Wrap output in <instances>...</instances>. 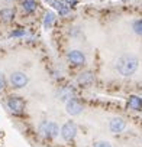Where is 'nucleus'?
<instances>
[{
    "label": "nucleus",
    "mask_w": 142,
    "mask_h": 147,
    "mask_svg": "<svg viewBox=\"0 0 142 147\" xmlns=\"http://www.w3.org/2000/svg\"><path fill=\"white\" fill-rule=\"evenodd\" d=\"M12 38H23V36H26V30H15V32H12V35H10Z\"/></svg>",
    "instance_id": "f3484780"
},
{
    "label": "nucleus",
    "mask_w": 142,
    "mask_h": 147,
    "mask_svg": "<svg viewBox=\"0 0 142 147\" xmlns=\"http://www.w3.org/2000/svg\"><path fill=\"white\" fill-rule=\"evenodd\" d=\"M125 2H130V0H125Z\"/></svg>",
    "instance_id": "4be33fe9"
},
{
    "label": "nucleus",
    "mask_w": 142,
    "mask_h": 147,
    "mask_svg": "<svg viewBox=\"0 0 142 147\" xmlns=\"http://www.w3.org/2000/svg\"><path fill=\"white\" fill-rule=\"evenodd\" d=\"M83 110H84L83 104H81L79 100H76V98L68 100L67 104H65V111H67L70 115H80V114L83 113Z\"/></svg>",
    "instance_id": "39448f33"
},
{
    "label": "nucleus",
    "mask_w": 142,
    "mask_h": 147,
    "mask_svg": "<svg viewBox=\"0 0 142 147\" xmlns=\"http://www.w3.org/2000/svg\"><path fill=\"white\" fill-rule=\"evenodd\" d=\"M128 107L130 110H135V111L141 110L142 108V98L138 97V95H130L129 100H128Z\"/></svg>",
    "instance_id": "9b49d317"
},
{
    "label": "nucleus",
    "mask_w": 142,
    "mask_h": 147,
    "mask_svg": "<svg viewBox=\"0 0 142 147\" xmlns=\"http://www.w3.org/2000/svg\"><path fill=\"white\" fill-rule=\"evenodd\" d=\"M15 18V10L8 7V9H2L0 10V20H3V22H10L13 20Z\"/></svg>",
    "instance_id": "ddd939ff"
},
{
    "label": "nucleus",
    "mask_w": 142,
    "mask_h": 147,
    "mask_svg": "<svg viewBox=\"0 0 142 147\" xmlns=\"http://www.w3.org/2000/svg\"><path fill=\"white\" fill-rule=\"evenodd\" d=\"M59 133H61V137H62L65 141L74 140L76 136H77V125H76V123L71 121V120L67 121V123H64V125L61 127Z\"/></svg>",
    "instance_id": "7ed1b4c3"
},
{
    "label": "nucleus",
    "mask_w": 142,
    "mask_h": 147,
    "mask_svg": "<svg viewBox=\"0 0 142 147\" xmlns=\"http://www.w3.org/2000/svg\"><path fill=\"white\" fill-rule=\"evenodd\" d=\"M67 58H68V61H70L71 63H73V65H77V66L86 63V55H84L81 51H77V49L70 51L68 55H67Z\"/></svg>",
    "instance_id": "0eeeda50"
},
{
    "label": "nucleus",
    "mask_w": 142,
    "mask_h": 147,
    "mask_svg": "<svg viewBox=\"0 0 142 147\" xmlns=\"http://www.w3.org/2000/svg\"><path fill=\"white\" fill-rule=\"evenodd\" d=\"M54 22H55V13H54V12H48V13L45 15V18H44V28H45V29L52 28Z\"/></svg>",
    "instance_id": "4468645a"
},
{
    "label": "nucleus",
    "mask_w": 142,
    "mask_h": 147,
    "mask_svg": "<svg viewBox=\"0 0 142 147\" xmlns=\"http://www.w3.org/2000/svg\"><path fill=\"white\" fill-rule=\"evenodd\" d=\"M6 87V80H5V75L3 74H0V91Z\"/></svg>",
    "instance_id": "a211bd4d"
},
{
    "label": "nucleus",
    "mask_w": 142,
    "mask_h": 147,
    "mask_svg": "<svg viewBox=\"0 0 142 147\" xmlns=\"http://www.w3.org/2000/svg\"><path fill=\"white\" fill-rule=\"evenodd\" d=\"M8 107L10 108V111L19 114V113H22V111L25 110L26 104H25V101H23L22 97H19V95H12V97L8 98Z\"/></svg>",
    "instance_id": "20e7f679"
},
{
    "label": "nucleus",
    "mask_w": 142,
    "mask_h": 147,
    "mask_svg": "<svg viewBox=\"0 0 142 147\" xmlns=\"http://www.w3.org/2000/svg\"><path fill=\"white\" fill-rule=\"evenodd\" d=\"M52 7L57 10V13L59 16H67L68 12H70L71 5H70V0H55Z\"/></svg>",
    "instance_id": "1a4fd4ad"
},
{
    "label": "nucleus",
    "mask_w": 142,
    "mask_h": 147,
    "mask_svg": "<svg viewBox=\"0 0 142 147\" xmlns=\"http://www.w3.org/2000/svg\"><path fill=\"white\" fill-rule=\"evenodd\" d=\"M138 66H139L138 58L133 55H122L116 61V69L122 77H132L138 71Z\"/></svg>",
    "instance_id": "f257e3e1"
},
{
    "label": "nucleus",
    "mask_w": 142,
    "mask_h": 147,
    "mask_svg": "<svg viewBox=\"0 0 142 147\" xmlns=\"http://www.w3.org/2000/svg\"><path fill=\"white\" fill-rule=\"evenodd\" d=\"M132 29L136 35L142 36V19H136L133 23H132Z\"/></svg>",
    "instance_id": "dca6fc26"
},
{
    "label": "nucleus",
    "mask_w": 142,
    "mask_h": 147,
    "mask_svg": "<svg viewBox=\"0 0 142 147\" xmlns=\"http://www.w3.org/2000/svg\"><path fill=\"white\" fill-rule=\"evenodd\" d=\"M73 95H74V91H73V88H71V87H62L58 91V98L61 101H68V100L73 98Z\"/></svg>",
    "instance_id": "9d476101"
},
{
    "label": "nucleus",
    "mask_w": 142,
    "mask_h": 147,
    "mask_svg": "<svg viewBox=\"0 0 142 147\" xmlns=\"http://www.w3.org/2000/svg\"><path fill=\"white\" fill-rule=\"evenodd\" d=\"M45 2H46L48 5H51V6H52V5H54V2H55V0H45Z\"/></svg>",
    "instance_id": "aec40b11"
},
{
    "label": "nucleus",
    "mask_w": 142,
    "mask_h": 147,
    "mask_svg": "<svg viewBox=\"0 0 142 147\" xmlns=\"http://www.w3.org/2000/svg\"><path fill=\"white\" fill-rule=\"evenodd\" d=\"M22 7L25 9V12L32 13V12H35V10H36V2H33V0H23Z\"/></svg>",
    "instance_id": "2eb2a0df"
},
{
    "label": "nucleus",
    "mask_w": 142,
    "mask_h": 147,
    "mask_svg": "<svg viewBox=\"0 0 142 147\" xmlns=\"http://www.w3.org/2000/svg\"><path fill=\"white\" fill-rule=\"evenodd\" d=\"M93 81H94V77H93V74L89 72V71L87 72H81L79 75V78H77V82L81 84V85H90Z\"/></svg>",
    "instance_id": "f8f14e48"
},
{
    "label": "nucleus",
    "mask_w": 142,
    "mask_h": 147,
    "mask_svg": "<svg viewBox=\"0 0 142 147\" xmlns=\"http://www.w3.org/2000/svg\"><path fill=\"white\" fill-rule=\"evenodd\" d=\"M39 133L46 137V138H55L58 134H59V127L54 123V121H48V120H44L41 124H39Z\"/></svg>",
    "instance_id": "f03ea898"
},
{
    "label": "nucleus",
    "mask_w": 142,
    "mask_h": 147,
    "mask_svg": "<svg viewBox=\"0 0 142 147\" xmlns=\"http://www.w3.org/2000/svg\"><path fill=\"white\" fill-rule=\"evenodd\" d=\"M6 2H12V0H6Z\"/></svg>",
    "instance_id": "412c9836"
},
{
    "label": "nucleus",
    "mask_w": 142,
    "mask_h": 147,
    "mask_svg": "<svg viewBox=\"0 0 142 147\" xmlns=\"http://www.w3.org/2000/svg\"><path fill=\"white\" fill-rule=\"evenodd\" d=\"M109 128H110L112 133L119 134V133L125 131V128H126V123H125L123 118H120V117H115V118L110 120V123H109Z\"/></svg>",
    "instance_id": "6e6552de"
},
{
    "label": "nucleus",
    "mask_w": 142,
    "mask_h": 147,
    "mask_svg": "<svg viewBox=\"0 0 142 147\" xmlns=\"http://www.w3.org/2000/svg\"><path fill=\"white\" fill-rule=\"evenodd\" d=\"M10 84L15 87V88H23L26 87L28 84V77L25 75L23 72H13L10 75Z\"/></svg>",
    "instance_id": "423d86ee"
},
{
    "label": "nucleus",
    "mask_w": 142,
    "mask_h": 147,
    "mask_svg": "<svg viewBox=\"0 0 142 147\" xmlns=\"http://www.w3.org/2000/svg\"><path fill=\"white\" fill-rule=\"evenodd\" d=\"M94 147H112L107 141H97L96 144H94Z\"/></svg>",
    "instance_id": "6ab92c4d"
}]
</instances>
